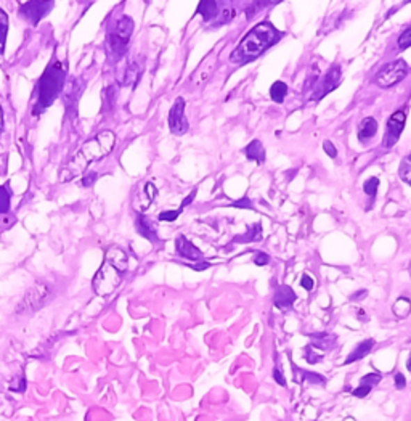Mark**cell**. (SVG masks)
Listing matches in <instances>:
<instances>
[{"label": "cell", "mask_w": 411, "mask_h": 421, "mask_svg": "<svg viewBox=\"0 0 411 421\" xmlns=\"http://www.w3.org/2000/svg\"><path fill=\"white\" fill-rule=\"evenodd\" d=\"M278 38V31L272 24L260 23L244 35L241 44L233 51L232 60L238 61V63H246L249 60L257 58L260 54H264V50L277 42Z\"/></svg>", "instance_id": "277c9868"}, {"label": "cell", "mask_w": 411, "mask_h": 421, "mask_svg": "<svg viewBox=\"0 0 411 421\" xmlns=\"http://www.w3.org/2000/svg\"><path fill=\"white\" fill-rule=\"evenodd\" d=\"M198 12L202 15V18H204L206 22H209L211 18L216 17L217 3L216 2H202V3H200V7H198Z\"/></svg>", "instance_id": "cb8c5ba5"}, {"label": "cell", "mask_w": 411, "mask_h": 421, "mask_svg": "<svg viewBox=\"0 0 411 421\" xmlns=\"http://www.w3.org/2000/svg\"><path fill=\"white\" fill-rule=\"evenodd\" d=\"M233 206H238V207H246V209H251V201H249V198H246V196H244V198L241 200V201H238V202H235V205Z\"/></svg>", "instance_id": "74e56055"}, {"label": "cell", "mask_w": 411, "mask_h": 421, "mask_svg": "<svg viewBox=\"0 0 411 421\" xmlns=\"http://www.w3.org/2000/svg\"><path fill=\"white\" fill-rule=\"evenodd\" d=\"M175 249L182 257L190 259V261H202V253L190 240H186V237L184 235L177 238Z\"/></svg>", "instance_id": "7c38bea8"}, {"label": "cell", "mask_w": 411, "mask_h": 421, "mask_svg": "<svg viewBox=\"0 0 411 421\" xmlns=\"http://www.w3.org/2000/svg\"><path fill=\"white\" fill-rule=\"evenodd\" d=\"M339 84H341V70L337 66H332L330 72H328L326 77H325L323 93H321V95H325V93H330L331 90H335Z\"/></svg>", "instance_id": "d6986e66"}, {"label": "cell", "mask_w": 411, "mask_h": 421, "mask_svg": "<svg viewBox=\"0 0 411 421\" xmlns=\"http://www.w3.org/2000/svg\"><path fill=\"white\" fill-rule=\"evenodd\" d=\"M378 132V122L374 118H366L363 119L360 127H358V138L362 140V142H365V140L373 138L374 135Z\"/></svg>", "instance_id": "9a60e30c"}, {"label": "cell", "mask_w": 411, "mask_h": 421, "mask_svg": "<svg viewBox=\"0 0 411 421\" xmlns=\"http://www.w3.org/2000/svg\"><path fill=\"white\" fill-rule=\"evenodd\" d=\"M66 74H67V66L66 61L54 60L50 61L49 66L45 67L42 76L39 77L38 84L34 89V108L33 114L34 116H40L47 108L54 105L56 98L60 97V93L63 92L66 86Z\"/></svg>", "instance_id": "7a4b0ae2"}, {"label": "cell", "mask_w": 411, "mask_h": 421, "mask_svg": "<svg viewBox=\"0 0 411 421\" xmlns=\"http://www.w3.org/2000/svg\"><path fill=\"white\" fill-rule=\"evenodd\" d=\"M254 262H256L257 266H267V264L270 262L268 254H265V253H259L257 256H256V259H254Z\"/></svg>", "instance_id": "836d02e7"}, {"label": "cell", "mask_w": 411, "mask_h": 421, "mask_svg": "<svg viewBox=\"0 0 411 421\" xmlns=\"http://www.w3.org/2000/svg\"><path fill=\"white\" fill-rule=\"evenodd\" d=\"M86 82L81 79H71L67 84L65 86V105H66V113L70 119H74L77 116V102L82 95V90H84Z\"/></svg>", "instance_id": "9c48e42d"}, {"label": "cell", "mask_w": 411, "mask_h": 421, "mask_svg": "<svg viewBox=\"0 0 411 421\" xmlns=\"http://www.w3.org/2000/svg\"><path fill=\"white\" fill-rule=\"evenodd\" d=\"M378 186H379V179L378 177H371V179H368L365 182L363 189H365L366 195L374 196V195H376V191H378Z\"/></svg>", "instance_id": "83f0119b"}, {"label": "cell", "mask_w": 411, "mask_h": 421, "mask_svg": "<svg viewBox=\"0 0 411 421\" xmlns=\"http://www.w3.org/2000/svg\"><path fill=\"white\" fill-rule=\"evenodd\" d=\"M373 347H374V340H366V341L360 342V344H358L355 347V349H353L352 354L346 358L344 363H346V365H348V363L360 360V358H363L366 354H369V352H371Z\"/></svg>", "instance_id": "e0dca14e"}, {"label": "cell", "mask_w": 411, "mask_h": 421, "mask_svg": "<svg viewBox=\"0 0 411 421\" xmlns=\"http://www.w3.org/2000/svg\"><path fill=\"white\" fill-rule=\"evenodd\" d=\"M10 200H12V193H10L8 184L0 185V214H7L10 211Z\"/></svg>", "instance_id": "7402d4cb"}, {"label": "cell", "mask_w": 411, "mask_h": 421, "mask_svg": "<svg viewBox=\"0 0 411 421\" xmlns=\"http://www.w3.org/2000/svg\"><path fill=\"white\" fill-rule=\"evenodd\" d=\"M407 368H408V370L411 372V356H410V358H408V362H407Z\"/></svg>", "instance_id": "b9f144b4"}, {"label": "cell", "mask_w": 411, "mask_h": 421, "mask_svg": "<svg viewBox=\"0 0 411 421\" xmlns=\"http://www.w3.org/2000/svg\"><path fill=\"white\" fill-rule=\"evenodd\" d=\"M273 376H275V381H278V384H282V386H286V379H284L283 373H282V370H280V368H275Z\"/></svg>", "instance_id": "d590c367"}, {"label": "cell", "mask_w": 411, "mask_h": 421, "mask_svg": "<svg viewBox=\"0 0 411 421\" xmlns=\"http://www.w3.org/2000/svg\"><path fill=\"white\" fill-rule=\"evenodd\" d=\"M129 267V256L121 248L111 246L106 249L100 269L93 277V291L102 298L109 296L121 285V280Z\"/></svg>", "instance_id": "3957f363"}, {"label": "cell", "mask_w": 411, "mask_h": 421, "mask_svg": "<svg viewBox=\"0 0 411 421\" xmlns=\"http://www.w3.org/2000/svg\"><path fill=\"white\" fill-rule=\"evenodd\" d=\"M244 153H246L249 159L256 161L257 164H262L265 161V150L259 140H252V142L244 148Z\"/></svg>", "instance_id": "ac0fdd59"}, {"label": "cell", "mask_w": 411, "mask_h": 421, "mask_svg": "<svg viewBox=\"0 0 411 421\" xmlns=\"http://www.w3.org/2000/svg\"><path fill=\"white\" fill-rule=\"evenodd\" d=\"M382 379V376L381 375H378V373H369V375H366V376H363L362 378V383L360 384H363V386H368V388H374L376 386V384L381 381Z\"/></svg>", "instance_id": "4316f807"}, {"label": "cell", "mask_w": 411, "mask_h": 421, "mask_svg": "<svg viewBox=\"0 0 411 421\" xmlns=\"http://www.w3.org/2000/svg\"><path fill=\"white\" fill-rule=\"evenodd\" d=\"M398 45L402 47V49H407V47L411 45V28L408 31H405V33L400 35Z\"/></svg>", "instance_id": "f546056e"}, {"label": "cell", "mask_w": 411, "mask_h": 421, "mask_svg": "<svg viewBox=\"0 0 411 421\" xmlns=\"http://www.w3.org/2000/svg\"><path fill=\"white\" fill-rule=\"evenodd\" d=\"M135 227H137V232L143 238H147V240H150V241H158V232H156L154 223L152 219H148L147 216L137 214Z\"/></svg>", "instance_id": "4fadbf2b"}, {"label": "cell", "mask_w": 411, "mask_h": 421, "mask_svg": "<svg viewBox=\"0 0 411 421\" xmlns=\"http://www.w3.org/2000/svg\"><path fill=\"white\" fill-rule=\"evenodd\" d=\"M97 177H98V175H97L95 173H92L90 175H86V177L82 179V185H84V186H90V185H93V182L97 180Z\"/></svg>", "instance_id": "8d00e7d4"}, {"label": "cell", "mask_w": 411, "mask_h": 421, "mask_svg": "<svg viewBox=\"0 0 411 421\" xmlns=\"http://www.w3.org/2000/svg\"><path fill=\"white\" fill-rule=\"evenodd\" d=\"M410 270H411V267H410Z\"/></svg>", "instance_id": "7bdbcfd3"}, {"label": "cell", "mask_w": 411, "mask_h": 421, "mask_svg": "<svg viewBox=\"0 0 411 421\" xmlns=\"http://www.w3.org/2000/svg\"><path fill=\"white\" fill-rule=\"evenodd\" d=\"M50 296V287L45 283H35L26 291L24 298L18 305V314H31L42 308Z\"/></svg>", "instance_id": "8992f818"}, {"label": "cell", "mask_w": 411, "mask_h": 421, "mask_svg": "<svg viewBox=\"0 0 411 421\" xmlns=\"http://www.w3.org/2000/svg\"><path fill=\"white\" fill-rule=\"evenodd\" d=\"M294 301H296V293L293 291V288L286 287V285H282V287L277 289V293H275V305L282 310H289L293 308Z\"/></svg>", "instance_id": "5bb4252c"}, {"label": "cell", "mask_w": 411, "mask_h": 421, "mask_svg": "<svg viewBox=\"0 0 411 421\" xmlns=\"http://www.w3.org/2000/svg\"><path fill=\"white\" fill-rule=\"evenodd\" d=\"M405 122H407V113L403 110L395 111L390 119L387 121V127H386V134H384L382 143L386 148H392L395 143L398 142L400 135H402V131L405 127Z\"/></svg>", "instance_id": "ba28073f"}, {"label": "cell", "mask_w": 411, "mask_h": 421, "mask_svg": "<svg viewBox=\"0 0 411 421\" xmlns=\"http://www.w3.org/2000/svg\"><path fill=\"white\" fill-rule=\"evenodd\" d=\"M366 294V291H360V293H357V294H353L352 296V299H362L360 296H365Z\"/></svg>", "instance_id": "60d3db41"}, {"label": "cell", "mask_w": 411, "mask_h": 421, "mask_svg": "<svg viewBox=\"0 0 411 421\" xmlns=\"http://www.w3.org/2000/svg\"><path fill=\"white\" fill-rule=\"evenodd\" d=\"M132 34H134V19L130 17H121L116 23H114V26L108 28L106 40H105L108 61L118 63V61H121L124 56H126Z\"/></svg>", "instance_id": "5b68a950"}, {"label": "cell", "mask_w": 411, "mask_h": 421, "mask_svg": "<svg viewBox=\"0 0 411 421\" xmlns=\"http://www.w3.org/2000/svg\"><path fill=\"white\" fill-rule=\"evenodd\" d=\"M405 386H407V379H405L402 373H397V375H395V388L403 389Z\"/></svg>", "instance_id": "e575fe53"}, {"label": "cell", "mask_w": 411, "mask_h": 421, "mask_svg": "<svg viewBox=\"0 0 411 421\" xmlns=\"http://www.w3.org/2000/svg\"><path fill=\"white\" fill-rule=\"evenodd\" d=\"M195 195H196V190H193V191H191V195L188 196V198H186V200H184V202H182V207H184V206H186V205H190V202H191V201H193V198H195ZM182 207H180V209H182Z\"/></svg>", "instance_id": "f35d334b"}, {"label": "cell", "mask_w": 411, "mask_h": 421, "mask_svg": "<svg viewBox=\"0 0 411 421\" xmlns=\"http://www.w3.org/2000/svg\"><path fill=\"white\" fill-rule=\"evenodd\" d=\"M169 127L172 134L175 135H184L188 131V121L185 118V100L179 97L174 103V106L169 111Z\"/></svg>", "instance_id": "30bf717a"}, {"label": "cell", "mask_w": 411, "mask_h": 421, "mask_svg": "<svg viewBox=\"0 0 411 421\" xmlns=\"http://www.w3.org/2000/svg\"><path fill=\"white\" fill-rule=\"evenodd\" d=\"M54 8V2H26L19 3V13L24 18H28L31 24H39L42 18L49 15L50 10Z\"/></svg>", "instance_id": "8fae6325"}, {"label": "cell", "mask_w": 411, "mask_h": 421, "mask_svg": "<svg viewBox=\"0 0 411 421\" xmlns=\"http://www.w3.org/2000/svg\"><path fill=\"white\" fill-rule=\"evenodd\" d=\"M116 143V135L111 131H103L95 137L87 140L82 147L77 150L76 154L67 161L63 166L60 174L61 182H70L76 179L77 175H82L87 170V168L102 158H105L106 154L111 153V150Z\"/></svg>", "instance_id": "6da1fadb"}, {"label": "cell", "mask_w": 411, "mask_h": 421, "mask_svg": "<svg viewBox=\"0 0 411 421\" xmlns=\"http://www.w3.org/2000/svg\"><path fill=\"white\" fill-rule=\"evenodd\" d=\"M140 74H142V67L137 63H130L126 71H124V76L119 79V84L121 86H135L140 79Z\"/></svg>", "instance_id": "2e32d148"}, {"label": "cell", "mask_w": 411, "mask_h": 421, "mask_svg": "<svg viewBox=\"0 0 411 421\" xmlns=\"http://www.w3.org/2000/svg\"><path fill=\"white\" fill-rule=\"evenodd\" d=\"M7 34H8V17H7V13L0 8V55H3V51H5Z\"/></svg>", "instance_id": "ffe728a7"}, {"label": "cell", "mask_w": 411, "mask_h": 421, "mask_svg": "<svg viewBox=\"0 0 411 421\" xmlns=\"http://www.w3.org/2000/svg\"><path fill=\"white\" fill-rule=\"evenodd\" d=\"M300 285H303V288H305L307 291H312L315 287L314 278L309 277V275H303V278H300Z\"/></svg>", "instance_id": "d6a6232c"}, {"label": "cell", "mask_w": 411, "mask_h": 421, "mask_svg": "<svg viewBox=\"0 0 411 421\" xmlns=\"http://www.w3.org/2000/svg\"><path fill=\"white\" fill-rule=\"evenodd\" d=\"M323 150L328 153V156H330V158H332V159H335L337 156V150H336L335 145H332V142H330V140H326V142L323 143Z\"/></svg>", "instance_id": "1f68e13d"}, {"label": "cell", "mask_w": 411, "mask_h": 421, "mask_svg": "<svg viewBox=\"0 0 411 421\" xmlns=\"http://www.w3.org/2000/svg\"><path fill=\"white\" fill-rule=\"evenodd\" d=\"M369 392H371V388L363 386V384H360V386H358L357 389H353V391H352L353 396H355V397H360V399H362V397H366Z\"/></svg>", "instance_id": "4dcf8cb0"}, {"label": "cell", "mask_w": 411, "mask_h": 421, "mask_svg": "<svg viewBox=\"0 0 411 421\" xmlns=\"http://www.w3.org/2000/svg\"><path fill=\"white\" fill-rule=\"evenodd\" d=\"M286 93H288V86H286L282 81L275 82V84L272 86V89H270V97H272V100L277 103H283Z\"/></svg>", "instance_id": "44dd1931"}, {"label": "cell", "mask_w": 411, "mask_h": 421, "mask_svg": "<svg viewBox=\"0 0 411 421\" xmlns=\"http://www.w3.org/2000/svg\"><path fill=\"white\" fill-rule=\"evenodd\" d=\"M180 212H182V209H177V211H164V212H161L158 219H159L161 222H174V221L177 219V217L180 216Z\"/></svg>", "instance_id": "f1b7e54d"}, {"label": "cell", "mask_w": 411, "mask_h": 421, "mask_svg": "<svg viewBox=\"0 0 411 421\" xmlns=\"http://www.w3.org/2000/svg\"><path fill=\"white\" fill-rule=\"evenodd\" d=\"M3 131V111H2V106H0V134H2Z\"/></svg>", "instance_id": "ab89813d"}, {"label": "cell", "mask_w": 411, "mask_h": 421, "mask_svg": "<svg viewBox=\"0 0 411 421\" xmlns=\"http://www.w3.org/2000/svg\"><path fill=\"white\" fill-rule=\"evenodd\" d=\"M408 66L405 60H395L394 63H389L378 72L376 84L379 87H390L398 84L400 81L407 76Z\"/></svg>", "instance_id": "52a82bcc"}, {"label": "cell", "mask_w": 411, "mask_h": 421, "mask_svg": "<svg viewBox=\"0 0 411 421\" xmlns=\"http://www.w3.org/2000/svg\"><path fill=\"white\" fill-rule=\"evenodd\" d=\"M394 314L398 317V319H403V317H407L411 310V303L408 298H400L397 303L394 304Z\"/></svg>", "instance_id": "603a6c76"}, {"label": "cell", "mask_w": 411, "mask_h": 421, "mask_svg": "<svg viewBox=\"0 0 411 421\" xmlns=\"http://www.w3.org/2000/svg\"><path fill=\"white\" fill-rule=\"evenodd\" d=\"M103 108L102 111H108L111 110L113 105H114V92H113V87H108V89L103 92Z\"/></svg>", "instance_id": "484cf974"}, {"label": "cell", "mask_w": 411, "mask_h": 421, "mask_svg": "<svg viewBox=\"0 0 411 421\" xmlns=\"http://www.w3.org/2000/svg\"><path fill=\"white\" fill-rule=\"evenodd\" d=\"M400 177H402L408 185H411V154H408L407 158L402 161L400 164Z\"/></svg>", "instance_id": "d4e9b609"}]
</instances>
